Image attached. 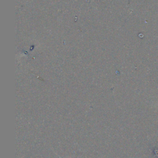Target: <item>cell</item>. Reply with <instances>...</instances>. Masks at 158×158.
<instances>
[{
  "label": "cell",
  "instance_id": "obj_1",
  "mask_svg": "<svg viewBox=\"0 0 158 158\" xmlns=\"http://www.w3.org/2000/svg\"><path fill=\"white\" fill-rule=\"evenodd\" d=\"M60 158H61V157H60Z\"/></svg>",
  "mask_w": 158,
  "mask_h": 158
}]
</instances>
